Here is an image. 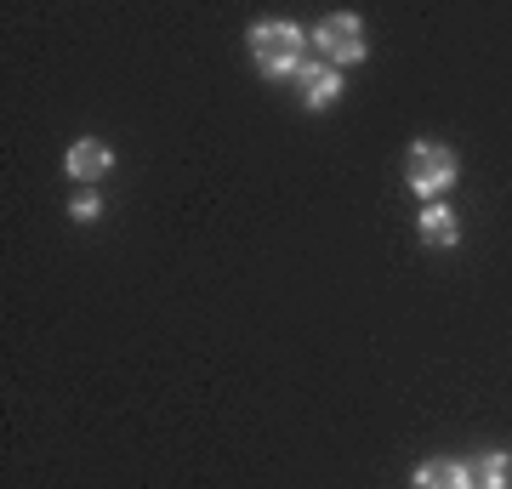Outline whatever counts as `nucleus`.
Listing matches in <instances>:
<instances>
[{"instance_id": "1", "label": "nucleus", "mask_w": 512, "mask_h": 489, "mask_svg": "<svg viewBox=\"0 0 512 489\" xmlns=\"http://www.w3.org/2000/svg\"><path fill=\"white\" fill-rule=\"evenodd\" d=\"M251 57L256 69L268 74V80H285V74L302 69V29L291 18H268L251 29Z\"/></svg>"}, {"instance_id": "2", "label": "nucleus", "mask_w": 512, "mask_h": 489, "mask_svg": "<svg viewBox=\"0 0 512 489\" xmlns=\"http://www.w3.org/2000/svg\"><path fill=\"white\" fill-rule=\"evenodd\" d=\"M404 182H410L416 194H444V188L456 182V154L444 143H416L404 154Z\"/></svg>"}, {"instance_id": "3", "label": "nucleus", "mask_w": 512, "mask_h": 489, "mask_svg": "<svg viewBox=\"0 0 512 489\" xmlns=\"http://www.w3.org/2000/svg\"><path fill=\"white\" fill-rule=\"evenodd\" d=\"M313 40H319V52H325L330 63H359V57H365V35H359V18H353V12L325 18Z\"/></svg>"}, {"instance_id": "4", "label": "nucleus", "mask_w": 512, "mask_h": 489, "mask_svg": "<svg viewBox=\"0 0 512 489\" xmlns=\"http://www.w3.org/2000/svg\"><path fill=\"white\" fill-rule=\"evenodd\" d=\"M410 484L416 489H473V472L461 467V461H427V467H416Z\"/></svg>"}, {"instance_id": "5", "label": "nucleus", "mask_w": 512, "mask_h": 489, "mask_svg": "<svg viewBox=\"0 0 512 489\" xmlns=\"http://www.w3.org/2000/svg\"><path fill=\"white\" fill-rule=\"evenodd\" d=\"M296 80H308V103H313V109H325V103L342 97V74L330 69V63H302Z\"/></svg>"}, {"instance_id": "6", "label": "nucleus", "mask_w": 512, "mask_h": 489, "mask_svg": "<svg viewBox=\"0 0 512 489\" xmlns=\"http://www.w3.org/2000/svg\"><path fill=\"white\" fill-rule=\"evenodd\" d=\"M109 165H114V154H109L103 143H92V137L69 148V177H80V182H97Z\"/></svg>"}, {"instance_id": "7", "label": "nucleus", "mask_w": 512, "mask_h": 489, "mask_svg": "<svg viewBox=\"0 0 512 489\" xmlns=\"http://www.w3.org/2000/svg\"><path fill=\"white\" fill-rule=\"evenodd\" d=\"M467 472H473V489H512V455H478Z\"/></svg>"}, {"instance_id": "8", "label": "nucleus", "mask_w": 512, "mask_h": 489, "mask_svg": "<svg viewBox=\"0 0 512 489\" xmlns=\"http://www.w3.org/2000/svg\"><path fill=\"white\" fill-rule=\"evenodd\" d=\"M421 239H427V245H456V211L427 205V211H421Z\"/></svg>"}, {"instance_id": "9", "label": "nucleus", "mask_w": 512, "mask_h": 489, "mask_svg": "<svg viewBox=\"0 0 512 489\" xmlns=\"http://www.w3.org/2000/svg\"><path fill=\"white\" fill-rule=\"evenodd\" d=\"M97 211H103L97 194H80V200H74V222H97Z\"/></svg>"}]
</instances>
